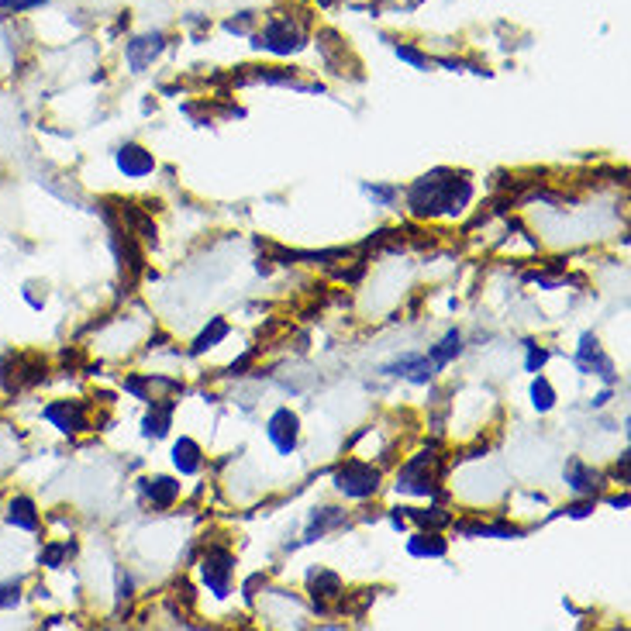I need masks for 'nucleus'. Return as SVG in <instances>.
I'll return each instance as SVG.
<instances>
[{
    "label": "nucleus",
    "mask_w": 631,
    "mask_h": 631,
    "mask_svg": "<svg viewBox=\"0 0 631 631\" xmlns=\"http://www.w3.org/2000/svg\"><path fill=\"white\" fill-rule=\"evenodd\" d=\"M307 593L315 597V610L317 614H328V601H339L345 593V583L335 569H324V566H315L307 573Z\"/></svg>",
    "instance_id": "f8f14e48"
},
{
    "label": "nucleus",
    "mask_w": 631,
    "mask_h": 631,
    "mask_svg": "<svg viewBox=\"0 0 631 631\" xmlns=\"http://www.w3.org/2000/svg\"><path fill=\"white\" fill-rule=\"evenodd\" d=\"M524 345H528V359H524V369H528V373H541V369H545V362L552 359V352H549V349H541V345H535L532 339L524 341Z\"/></svg>",
    "instance_id": "7c9ffc66"
},
{
    "label": "nucleus",
    "mask_w": 631,
    "mask_h": 631,
    "mask_svg": "<svg viewBox=\"0 0 631 631\" xmlns=\"http://www.w3.org/2000/svg\"><path fill=\"white\" fill-rule=\"evenodd\" d=\"M556 401H559V397H556V386L549 384L541 373H535V380H532V404H535V411H539V414H549V411L556 407Z\"/></svg>",
    "instance_id": "a878e982"
},
{
    "label": "nucleus",
    "mask_w": 631,
    "mask_h": 631,
    "mask_svg": "<svg viewBox=\"0 0 631 631\" xmlns=\"http://www.w3.org/2000/svg\"><path fill=\"white\" fill-rule=\"evenodd\" d=\"M173 466L180 476H197L203 470V449L190 435H180L173 442Z\"/></svg>",
    "instance_id": "a211bd4d"
},
{
    "label": "nucleus",
    "mask_w": 631,
    "mask_h": 631,
    "mask_svg": "<svg viewBox=\"0 0 631 631\" xmlns=\"http://www.w3.org/2000/svg\"><path fill=\"white\" fill-rule=\"evenodd\" d=\"M228 332H231V328H228V321H225V317H211V321H207V328H203L201 335L194 339V345H190V352H194V356H203L207 349H214V345H221V341L228 339Z\"/></svg>",
    "instance_id": "5701e85b"
},
{
    "label": "nucleus",
    "mask_w": 631,
    "mask_h": 631,
    "mask_svg": "<svg viewBox=\"0 0 631 631\" xmlns=\"http://www.w3.org/2000/svg\"><path fill=\"white\" fill-rule=\"evenodd\" d=\"M117 214H121V225L128 228L142 246H156L159 242V228H156V221H152V211H142L138 203L117 201Z\"/></svg>",
    "instance_id": "ddd939ff"
},
{
    "label": "nucleus",
    "mask_w": 631,
    "mask_h": 631,
    "mask_svg": "<svg viewBox=\"0 0 631 631\" xmlns=\"http://www.w3.org/2000/svg\"><path fill=\"white\" fill-rule=\"evenodd\" d=\"M255 359V352H246L238 362H231V376H242V369H248V362Z\"/></svg>",
    "instance_id": "e433bc0d"
},
{
    "label": "nucleus",
    "mask_w": 631,
    "mask_h": 631,
    "mask_svg": "<svg viewBox=\"0 0 631 631\" xmlns=\"http://www.w3.org/2000/svg\"><path fill=\"white\" fill-rule=\"evenodd\" d=\"M380 466H373V462H362V459H345L335 476H332V483H335V490L341 497H349V500H369V497H376L380 490Z\"/></svg>",
    "instance_id": "39448f33"
},
{
    "label": "nucleus",
    "mask_w": 631,
    "mask_h": 631,
    "mask_svg": "<svg viewBox=\"0 0 631 631\" xmlns=\"http://www.w3.org/2000/svg\"><path fill=\"white\" fill-rule=\"evenodd\" d=\"M42 418L69 438L91 431V404L87 401H69V397L66 401H52V404L42 407Z\"/></svg>",
    "instance_id": "0eeeda50"
},
{
    "label": "nucleus",
    "mask_w": 631,
    "mask_h": 631,
    "mask_svg": "<svg viewBox=\"0 0 631 631\" xmlns=\"http://www.w3.org/2000/svg\"><path fill=\"white\" fill-rule=\"evenodd\" d=\"M166 48V31H145V35H135L128 46H125V63L132 73H145V69L156 63Z\"/></svg>",
    "instance_id": "1a4fd4ad"
},
{
    "label": "nucleus",
    "mask_w": 631,
    "mask_h": 631,
    "mask_svg": "<svg viewBox=\"0 0 631 631\" xmlns=\"http://www.w3.org/2000/svg\"><path fill=\"white\" fill-rule=\"evenodd\" d=\"M114 162H117V169H121L128 180H145V177H152V173H156V156H152L145 145H138V142H125V145H117Z\"/></svg>",
    "instance_id": "9d476101"
},
{
    "label": "nucleus",
    "mask_w": 631,
    "mask_h": 631,
    "mask_svg": "<svg viewBox=\"0 0 631 631\" xmlns=\"http://www.w3.org/2000/svg\"><path fill=\"white\" fill-rule=\"evenodd\" d=\"M593 507H597V497H580V500H573V504L559 507L556 514H566V518H586V514H593Z\"/></svg>",
    "instance_id": "72a5a7b5"
},
{
    "label": "nucleus",
    "mask_w": 631,
    "mask_h": 631,
    "mask_svg": "<svg viewBox=\"0 0 631 631\" xmlns=\"http://www.w3.org/2000/svg\"><path fill=\"white\" fill-rule=\"evenodd\" d=\"M362 194L369 197L373 203H380V207H393V201L401 197V186H380V183H362Z\"/></svg>",
    "instance_id": "bb28decb"
},
{
    "label": "nucleus",
    "mask_w": 631,
    "mask_h": 631,
    "mask_svg": "<svg viewBox=\"0 0 631 631\" xmlns=\"http://www.w3.org/2000/svg\"><path fill=\"white\" fill-rule=\"evenodd\" d=\"M48 380V359L42 352H7L0 356V386L4 393H18Z\"/></svg>",
    "instance_id": "20e7f679"
},
{
    "label": "nucleus",
    "mask_w": 631,
    "mask_h": 631,
    "mask_svg": "<svg viewBox=\"0 0 631 631\" xmlns=\"http://www.w3.org/2000/svg\"><path fill=\"white\" fill-rule=\"evenodd\" d=\"M259 583H266V576H263V573H255V576H252V580L246 583V601H252V597H255V586H259Z\"/></svg>",
    "instance_id": "4c0bfd02"
},
{
    "label": "nucleus",
    "mask_w": 631,
    "mask_h": 631,
    "mask_svg": "<svg viewBox=\"0 0 631 631\" xmlns=\"http://www.w3.org/2000/svg\"><path fill=\"white\" fill-rule=\"evenodd\" d=\"M304 46H307L304 24L297 22V18H290V14H283V11L270 14L266 24H263V31L252 35V48H263L270 56H293V52H300Z\"/></svg>",
    "instance_id": "7ed1b4c3"
},
{
    "label": "nucleus",
    "mask_w": 631,
    "mask_h": 631,
    "mask_svg": "<svg viewBox=\"0 0 631 631\" xmlns=\"http://www.w3.org/2000/svg\"><path fill=\"white\" fill-rule=\"evenodd\" d=\"M35 601H48V586L46 583L35 586Z\"/></svg>",
    "instance_id": "a19ab883"
},
{
    "label": "nucleus",
    "mask_w": 631,
    "mask_h": 631,
    "mask_svg": "<svg viewBox=\"0 0 631 631\" xmlns=\"http://www.w3.org/2000/svg\"><path fill=\"white\" fill-rule=\"evenodd\" d=\"M438 480H442V455L438 452H418L397 470V494L411 497H438Z\"/></svg>",
    "instance_id": "f03ea898"
},
{
    "label": "nucleus",
    "mask_w": 631,
    "mask_h": 631,
    "mask_svg": "<svg viewBox=\"0 0 631 631\" xmlns=\"http://www.w3.org/2000/svg\"><path fill=\"white\" fill-rule=\"evenodd\" d=\"M566 487L576 497H597L604 487V473H597L593 466H586L583 459H569L566 462Z\"/></svg>",
    "instance_id": "dca6fc26"
},
{
    "label": "nucleus",
    "mask_w": 631,
    "mask_h": 631,
    "mask_svg": "<svg viewBox=\"0 0 631 631\" xmlns=\"http://www.w3.org/2000/svg\"><path fill=\"white\" fill-rule=\"evenodd\" d=\"M52 0H0V22L11 18V14H22V11H35V7H46Z\"/></svg>",
    "instance_id": "2f4dec72"
},
{
    "label": "nucleus",
    "mask_w": 631,
    "mask_h": 631,
    "mask_svg": "<svg viewBox=\"0 0 631 631\" xmlns=\"http://www.w3.org/2000/svg\"><path fill=\"white\" fill-rule=\"evenodd\" d=\"M138 490L152 507L166 511V507H173L180 500V480H173V476H145V480H138Z\"/></svg>",
    "instance_id": "f3484780"
},
{
    "label": "nucleus",
    "mask_w": 631,
    "mask_h": 631,
    "mask_svg": "<svg viewBox=\"0 0 631 631\" xmlns=\"http://www.w3.org/2000/svg\"><path fill=\"white\" fill-rule=\"evenodd\" d=\"M125 393H132L135 401H152V390H149V376H125Z\"/></svg>",
    "instance_id": "f704fd0d"
},
{
    "label": "nucleus",
    "mask_w": 631,
    "mask_h": 631,
    "mask_svg": "<svg viewBox=\"0 0 631 631\" xmlns=\"http://www.w3.org/2000/svg\"><path fill=\"white\" fill-rule=\"evenodd\" d=\"M610 401V390H604V393H597L593 401H590V407H604Z\"/></svg>",
    "instance_id": "ea45409f"
},
{
    "label": "nucleus",
    "mask_w": 631,
    "mask_h": 631,
    "mask_svg": "<svg viewBox=\"0 0 631 631\" xmlns=\"http://www.w3.org/2000/svg\"><path fill=\"white\" fill-rule=\"evenodd\" d=\"M576 369L583 373V376H601L608 386L618 384V373H614V362L604 356V349H601V341L593 332H583L580 335V349H576Z\"/></svg>",
    "instance_id": "6e6552de"
},
{
    "label": "nucleus",
    "mask_w": 631,
    "mask_h": 631,
    "mask_svg": "<svg viewBox=\"0 0 631 631\" xmlns=\"http://www.w3.org/2000/svg\"><path fill=\"white\" fill-rule=\"evenodd\" d=\"M407 518L414 521V524H421V528H428V532H438V528H445L452 524V514L445 507H401Z\"/></svg>",
    "instance_id": "b1692460"
},
{
    "label": "nucleus",
    "mask_w": 631,
    "mask_h": 631,
    "mask_svg": "<svg viewBox=\"0 0 631 631\" xmlns=\"http://www.w3.org/2000/svg\"><path fill=\"white\" fill-rule=\"evenodd\" d=\"M22 297H24V304L31 307V311H42L46 307V283H39V280H28L24 283V290H22Z\"/></svg>",
    "instance_id": "c85d7f7f"
},
{
    "label": "nucleus",
    "mask_w": 631,
    "mask_h": 631,
    "mask_svg": "<svg viewBox=\"0 0 631 631\" xmlns=\"http://www.w3.org/2000/svg\"><path fill=\"white\" fill-rule=\"evenodd\" d=\"M407 197V211L421 221L428 218H442V214H462L470 201H473V183L462 173H452V169H431L421 180H414L404 190Z\"/></svg>",
    "instance_id": "f257e3e1"
},
{
    "label": "nucleus",
    "mask_w": 631,
    "mask_h": 631,
    "mask_svg": "<svg viewBox=\"0 0 631 631\" xmlns=\"http://www.w3.org/2000/svg\"><path fill=\"white\" fill-rule=\"evenodd\" d=\"M610 507H621V511H625V507H628V494H618V497H610Z\"/></svg>",
    "instance_id": "58836bf2"
},
{
    "label": "nucleus",
    "mask_w": 631,
    "mask_h": 631,
    "mask_svg": "<svg viewBox=\"0 0 631 631\" xmlns=\"http://www.w3.org/2000/svg\"><path fill=\"white\" fill-rule=\"evenodd\" d=\"M173 411H177V401H152V411L142 421V435L145 438H162L169 431V425H173Z\"/></svg>",
    "instance_id": "412c9836"
},
{
    "label": "nucleus",
    "mask_w": 631,
    "mask_h": 631,
    "mask_svg": "<svg viewBox=\"0 0 631 631\" xmlns=\"http://www.w3.org/2000/svg\"><path fill=\"white\" fill-rule=\"evenodd\" d=\"M255 22V14L252 11H246L242 18H231V22H225V31H231V35H246L248 31V24Z\"/></svg>",
    "instance_id": "c9c22d12"
},
{
    "label": "nucleus",
    "mask_w": 631,
    "mask_h": 631,
    "mask_svg": "<svg viewBox=\"0 0 631 631\" xmlns=\"http://www.w3.org/2000/svg\"><path fill=\"white\" fill-rule=\"evenodd\" d=\"M4 521H7L11 528H18V532H28V535H35V532L42 528V511H39V504H35V500H31L28 494H14L11 500H7Z\"/></svg>",
    "instance_id": "2eb2a0df"
},
{
    "label": "nucleus",
    "mask_w": 631,
    "mask_h": 631,
    "mask_svg": "<svg viewBox=\"0 0 631 631\" xmlns=\"http://www.w3.org/2000/svg\"><path fill=\"white\" fill-rule=\"evenodd\" d=\"M201 580L218 601L231 597V583H235V552L225 549V545H211L201 559Z\"/></svg>",
    "instance_id": "423d86ee"
},
{
    "label": "nucleus",
    "mask_w": 631,
    "mask_h": 631,
    "mask_svg": "<svg viewBox=\"0 0 631 631\" xmlns=\"http://www.w3.org/2000/svg\"><path fill=\"white\" fill-rule=\"evenodd\" d=\"M73 552H76V541H46L42 552H39V566H46V569H63Z\"/></svg>",
    "instance_id": "393cba45"
},
{
    "label": "nucleus",
    "mask_w": 631,
    "mask_h": 631,
    "mask_svg": "<svg viewBox=\"0 0 631 631\" xmlns=\"http://www.w3.org/2000/svg\"><path fill=\"white\" fill-rule=\"evenodd\" d=\"M455 535L462 539H521L524 528L511 521H452Z\"/></svg>",
    "instance_id": "4468645a"
},
{
    "label": "nucleus",
    "mask_w": 631,
    "mask_h": 631,
    "mask_svg": "<svg viewBox=\"0 0 631 631\" xmlns=\"http://www.w3.org/2000/svg\"><path fill=\"white\" fill-rule=\"evenodd\" d=\"M341 524H349V511H341V507H315L311 521H307V532H304V541L324 539L332 528H341Z\"/></svg>",
    "instance_id": "6ab92c4d"
},
{
    "label": "nucleus",
    "mask_w": 631,
    "mask_h": 631,
    "mask_svg": "<svg viewBox=\"0 0 631 631\" xmlns=\"http://www.w3.org/2000/svg\"><path fill=\"white\" fill-rule=\"evenodd\" d=\"M266 435H270V442L276 445L280 455H290L297 449V438H300V418L293 414L290 407H280V411H272V418L266 421Z\"/></svg>",
    "instance_id": "9b49d317"
},
{
    "label": "nucleus",
    "mask_w": 631,
    "mask_h": 631,
    "mask_svg": "<svg viewBox=\"0 0 631 631\" xmlns=\"http://www.w3.org/2000/svg\"><path fill=\"white\" fill-rule=\"evenodd\" d=\"M462 349H466V345H462V332H459V328H452V332H445V339L428 349V359L435 362L438 369H445L452 359H459V356H462Z\"/></svg>",
    "instance_id": "4be33fe9"
},
{
    "label": "nucleus",
    "mask_w": 631,
    "mask_h": 631,
    "mask_svg": "<svg viewBox=\"0 0 631 631\" xmlns=\"http://www.w3.org/2000/svg\"><path fill=\"white\" fill-rule=\"evenodd\" d=\"M22 604V583L18 580H4L0 583V610H14Z\"/></svg>",
    "instance_id": "473e14b6"
},
{
    "label": "nucleus",
    "mask_w": 631,
    "mask_h": 631,
    "mask_svg": "<svg viewBox=\"0 0 631 631\" xmlns=\"http://www.w3.org/2000/svg\"><path fill=\"white\" fill-rule=\"evenodd\" d=\"M393 52H397V59H401V63H407V66H414V69H428L431 66V59L425 56V52H421V48L404 46V42H401V46L393 48Z\"/></svg>",
    "instance_id": "c756f323"
},
{
    "label": "nucleus",
    "mask_w": 631,
    "mask_h": 631,
    "mask_svg": "<svg viewBox=\"0 0 631 631\" xmlns=\"http://www.w3.org/2000/svg\"><path fill=\"white\" fill-rule=\"evenodd\" d=\"M445 552H449V541L438 532H414L407 539V556L414 559H445Z\"/></svg>",
    "instance_id": "aec40b11"
},
{
    "label": "nucleus",
    "mask_w": 631,
    "mask_h": 631,
    "mask_svg": "<svg viewBox=\"0 0 631 631\" xmlns=\"http://www.w3.org/2000/svg\"><path fill=\"white\" fill-rule=\"evenodd\" d=\"M373 593H376V590H359V593H345V597H339V601H341L339 610H341V614H349V618H362V610H366V604L373 601Z\"/></svg>",
    "instance_id": "cd10ccee"
}]
</instances>
